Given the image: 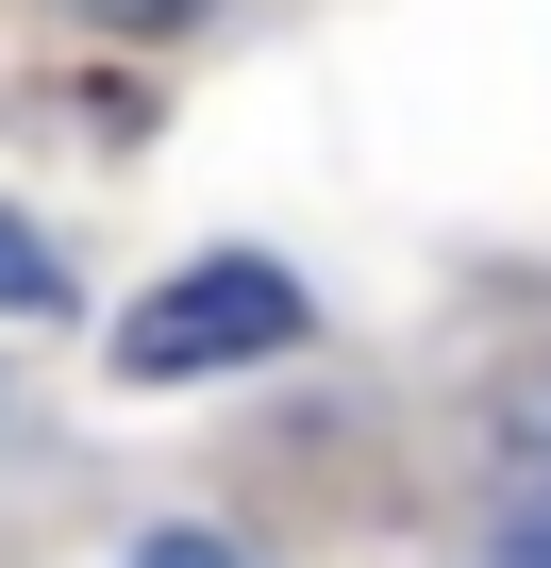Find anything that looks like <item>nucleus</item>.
Wrapping results in <instances>:
<instances>
[{
  "label": "nucleus",
  "instance_id": "5",
  "mask_svg": "<svg viewBox=\"0 0 551 568\" xmlns=\"http://www.w3.org/2000/svg\"><path fill=\"white\" fill-rule=\"evenodd\" d=\"M501 568H551V501H534V518H518V535H501Z\"/></svg>",
  "mask_w": 551,
  "mask_h": 568
},
{
  "label": "nucleus",
  "instance_id": "3",
  "mask_svg": "<svg viewBox=\"0 0 551 568\" xmlns=\"http://www.w3.org/2000/svg\"><path fill=\"white\" fill-rule=\"evenodd\" d=\"M134 568H251L234 535H201V518H167V535H134Z\"/></svg>",
  "mask_w": 551,
  "mask_h": 568
},
{
  "label": "nucleus",
  "instance_id": "1",
  "mask_svg": "<svg viewBox=\"0 0 551 568\" xmlns=\"http://www.w3.org/2000/svg\"><path fill=\"white\" fill-rule=\"evenodd\" d=\"M285 335H302V284L267 267V251H201V267L151 284V302H118V368L134 385H201V368L285 352Z\"/></svg>",
  "mask_w": 551,
  "mask_h": 568
},
{
  "label": "nucleus",
  "instance_id": "4",
  "mask_svg": "<svg viewBox=\"0 0 551 568\" xmlns=\"http://www.w3.org/2000/svg\"><path fill=\"white\" fill-rule=\"evenodd\" d=\"M101 34H184V18H217V0H84Z\"/></svg>",
  "mask_w": 551,
  "mask_h": 568
},
{
  "label": "nucleus",
  "instance_id": "2",
  "mask_svg": "<svg viewBox=\"0 0 551 568\" xmlns=\"http://www.w3.org/2000/svg\"><path fill=\"white\" fill-rule=\"evenodd\" d=\"M51 302H68V251L34 217H0V318H51Z\"/></svg>",
  "mask_w": 551,
  "mask_h": 568
}]
</instances>
